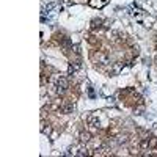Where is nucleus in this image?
Instances as JSON below:
<instances>
[{
	"label": "nucleus",
	"instance_id": "nucleus-1",
	"mask_svg": "<svg viewBox=\"0 0 157 157\" xmlns=\"http://www.w3.org/2000/svg\"><path fill=\"white\" fill-rule=\"evenodd\" d=\"M68 88H69V82H68L66 77H57L55 79V91L57 94H63L68 91Z\"/></svg>",
	"mask_w": 157,
	"mask_h": 157
},
{
	"label": "nucleus",
	"instance_id": "nucleus-2",
	"mask_svg": "<svg viewBox=\"0 0 157 157\" xmlns=\"http://www.w3.org/2000/svg\"><path fill=\"white\" fill-rule=\"evenodd\" d=\"M80 68H82V61H80V60H74V61H71V63H69V68H68V74H69V76H76Z\"/></svg>",
	"mask_w": 157,
	"mask_h": 157
},
{
	"label": "nucleus",
	"instance_id": "nucleus-3",
	"mask_svg": "<svg viewBox=\"0 0 157 157\" xmlns=\"http://www.w3.org/2000/svg\"><path fill=\"white\" fill-rule=\"evenodd\" d=\"M93 58L96 60L98 63H101V65H107V63H108V57L105 55L104 52H98V53H94Z\"/></svg>",
	"mask_w": 157,
	"mask_h": 157
},
{
	"label": "nucleus",
	"instance_id": "nucleus-4",
	"mask_svg": "<svg viewBox=\"0 0 157 157\" xmlns=\"http://www.w3.org/2000/svg\"><path fill=\"white\" fill-rule=\"evenodd\" d=\"M86 121H88V126H91V127H99V124H101V121H99V118L96 116V115H88V118H86Z\"/></svg>",
	"mask_w": 157,
	"mask_h": 157
},
{
	"label": "nucleus",
	"instance_id": "nucleus-5",
	"mask_svg": "<svg viewBox=\"0 0 157 157\" xmlns=\"http://www.w3.org/2000/svg\"><path fill=\"white\" fill-rule=\"evenodd\" d=\"M79 141L82 143V145H85V143L91 141V134H90V132H86V131L80 132V135H79Z\"/></svg>",
	"mask_w": 157,
	"mask_h": 157
},
{
	"label": "nucleus",
	"instance_id": "nucleus-6",
	"mask_svg": "<svg viewBox=\"0 0 157 157\" xmlns=\"http://www.w3.org/2000/svg\"><path fill=\"white\" fill-rule=\"evenodd\" d=\"M72 110H74V104H72V102H65V104H63V107H61V112H63V113H72Z\"/></svg>",
	"mask_w": 157,
	"mask_h": 157
},
{
	"label": "nucleus",
	"instance_id": "nucleus-7",
	"mask_svg": "<svg viewBox=\"0 0 157 157\" xmlns=\"http://www.w3.org/2000/svg\"><path fill=\"white\" fill-rule=\"evenodd\" d=\"M122 66H124V63H115V65H113V68L110 69V74H113V76L119 74V71L122 69Z\"/></svg>",
	"mask_w": 157,
	"mask_h": 157
},
{
	"label": "nucleus",
	"instance_id": "nucleus-8",
	"mask_svg": "<svg viewBox=\"0 0 157 157\" xmlns=\"http://www.w3.org/2000/svg\"><path fill=\"white\" fill-rule=\"evenodd\" d=\"M102 24H104V20H102L101 17L99 19H93L91 20V29L96 30V29H99V27H102Z\"/></svg>",
	"mask_w": 157,
	"mask_h": 157
},
{
	"label": "nucleus",
	"instance_id": "nucleus-9",
	"mask_svg": "<svg viewBox=\"0 0 157 157\" xmlns=\"http://www.w3.org/2000/svg\"><path fill=\"white\" fill-rule=\"evenodd\" d=\"M140 149L141 151H148L149 149V138H143L140 141Z\"/></svg>",
	"mask_w": 157,
	"mask_h": 157
},
{
	"label": "nucleus",
	"instance_id": "nucleus-10",
	"mask_svg": "<svg viewBox=\"0 0 157 157\" xmlns=\"http://www.w3.org/2000/svg\"><path fill=\"white\" fill-rule=\"evenodd\" d=\"M91 152L90 151H88V149L85 148V146H80L79 148V151H77V154L76 155H79V157H83V155H90Z\"/></svg>",
	"mask_w": 157,
	"mask_h": 157
},
{
	"label": "nucleus",
	"instance_id": "nucleus-11",
	"mask_svg": "<svg viewBox=\"0 0 157 157\" xmlns=\"http://www.w3.org/2000/svg\"><path fill=\"white\" fill-rule=\"evenodd\" d=\"M53 8H55V3H49V5H47V6H44V8H43V13H49V11H52Z\"/></svg>",
	"mask_w": 157,
	"mask_h": 157
},
{
	"label": "nucleus",
	"instance_id": "nucleus-12",
	"mask_svg": "<svg viewBox=\"0 0 157 157\" xmlns=\"http://www.w3.org/2000/svg\"><path fill=\"white\" fill-rule=\"evenodd\" d=\"M155 146H157V138L151 137V138H149V148H155Z\"/></svg>",
	"mask_w": 157,
	"mask_h": 157
},
{
	"label": "nucleus",
	"instance_id": "nucleus-13",
	"mask_svg": "<svg viewBox=\"0 0 157 157\" xmlns=\"http://www.w3.org/2000/svg\"><path fill=\"white\" fill-rule=\"evenodd\" d=\"M46 121H43V122H41V132H43V134H46Z\"/></svg>",
	"mask_w": 157,
	"mask_h": 157
},
{
	"label": "nucleus",
	"instance_id": "nucleus-14",
	"mask_svg": "<svg viewBox=\"0 0 157 157\" xmlns=\"http://www.w3.org/2000/svg\"><path fill=\"white\" fill-rule=\"evenodd\" d=\"M155 49H157V43H155Z\"/></svg>",
	"mask_w": 157,
	"mask_h": 157
}]
</instances>
